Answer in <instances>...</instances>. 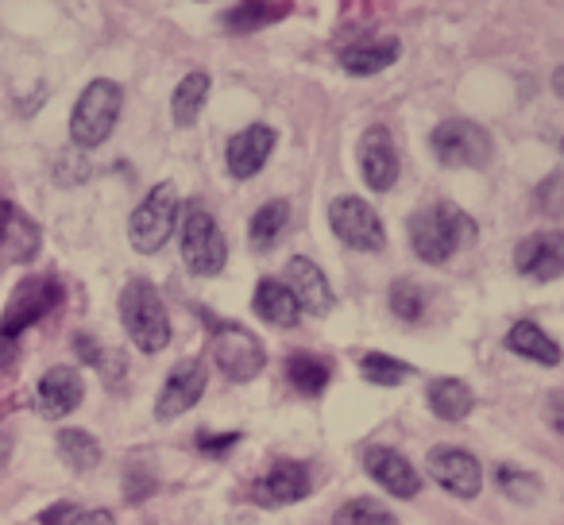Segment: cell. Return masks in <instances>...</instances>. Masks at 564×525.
<instances>
[{
	"label": "cell",
	"instance_id": "6da1fadb",
	"mask_svg": "<svg viewBox=\"0 0 564 525\" xmlns=\"http://www.w3.org/2000/svg\"><path fill=\"white\" fill-rule=\"evenodd\" d=\"M406 232H410V248H414V255L422 259V263H445L464 243L476 240L479 228L460 205L433 201L406 220Z\"/></svg>",
	"mask_w": 564,
	"mask_h": 525
},
{
	"label": "cell",
	"instance_id": "7a4b0ae2",
	"mask_svg": "<svg viewBox=\"0 0 564 525\" xmlns=\"http://www.w3.org/2000/svg\"><path fill=\"white\" fill-rule=\"evenodd\" d=\"M120 321H124L128 337L140 352L155 356L171 344V317H166L163 294L148 278H132L120 291Z\"/></svg>",
	"mask_w": 564,
	"mask_h": 525
},
{
	"label": "cell",
	"instance_id": "3957f363",
	"mask_svg": "<svg viewBox=\"0 0 564 525\" xmlns=\"http://www.w3.org/2000/svg\"><path fill=\"white\" fill-rule=\"evenodd\" d=\"M120 109H124V89L109 78H97L82 89L78 105L70 112V140L78 151H94L101 147L112 135L120 120Z\"/></svg>",
	"mask_w": 564,
	"mask_h": 525
},
{
	"label": "cell",
	"instance_id": "277c9868",
	"mask_svg": "<svg viewBox=\"0 0 564 525\" xmlns=\"http://www.w3.org/2000/svg\"><path fill=\"white\" fill-rule=\"evenodd\" d=\"M63 306V283L55 275H32L12 291L4 317H0V356L17 348V340L24 337L32 325H40L47 314Z\"/></svg>",
	"mask_w": 564,
	"mask_h": 525
},
{
	"label": "cell",
	"instance_id": "5b68a950",
	"mask_svg": "<svg viewBox=\"0 0 564 525\" xmlns=\"http://www.w3.org/2000/svg\"><path fill=\"white\" fill-rule=\"evenodd\" d=\"M182 259H186L189 275L213 278L225 271L228 263V243L220 236V225L213 220V212L202 201H186L182 209Z\"/></svg>",
	"mask_w": 564,
	"mask_h": 525
},
{
	"label": "cell",
	"instance_id": "8992f818",
	"mask_svg": "<svg viewBox=\"0 0 564 525\" xmlns=\"http://www.w3.org/2000/svg\"><path fill=\"white\" fill-rule=\"evenodd\" d=\"M178 189L171 182H159L151 186V194L135 205L132 220H128V240L140 255H155V251L166 248V240L174 236V225H178Z\"/></svg>",
	"mask_w": 564,
	"mask_h": 525
},
{
	"label": "cell",
	"instance_id": "52a82bcc",
	"mask_svg": "<svg viewBox=\"0 0 564 525\" xmlns=\"http://www.w3.org/2000/svg\"><path fill=\"white\" fill-rule=\"evenodd\" d=\"M430 147L445 166H471V171H479V166L491 163L495 143L484 124L453 117V120H441V124L433 128Z\"/></svg>",
	"mask_w": 564,
	"mask_h": 525
},
{
	"label": "cell",
	"instance_id": "ba28073f",
	"mask_svg": "<svg viewBox=\"0 0 564 525\" xmlns=\"http://www.w3.org/2000/svg\"><path fill=\"white\" fill-rule=\"evenodd\" d=\"M213 360L228 383H251L267 368V352L259 337L243 325H217L213 332Z\"/></svg>",
	"mask_w": 564,
	"mask_h": 525
},
{
	"label": "cell",
	"instance_id": "9c48e42d",
	"mask_svg": "<svg viewBox=\"0 0 564 525\" xmlns=\"http://www.w3.org/2000/svg\"><path fill=\"white\" fill-rule=\"evenodd\" d=\"M329 228L352 251H383L387 243L383 220H379V212L364 197H337L329 205Z\"/></svg>",
	"mask_w": 564,
	"mask_h": 525
},
{
	"label": "cell",
	"instance_id": "30bf717a",
	"mask_svg": "<svg viewBox=\"0 0 564 525\" xmlns=\"http://www.w3.org/2000/svg\"><path fill=\"white\" fill-rule=\"evenodd\" d=\"M425 471L433 475V483L441 491H448L453 499H476L484 491V468L471 452L453 445H437L425 456Z\"/></svg>",
	"mask_w": 564,
	"mask_h": 525
},
{
	"label": "cell",
	"instance_id": "8fae6325",
	"mask_svg": "<svg viewBox=\"0 0 564 525\" xmlns=\"http://www.w3.org/2000/svg\"><path fill=\"white\" fill-rule=\"evenodd\" d=\"M514 267L530 283H553L564 275V232L549 228V232L525 236L514 248Z\"/></svg>",
	"mask_w": 564,
	"mask_h": 525
},
{
	"label": "cell",
	"instance_id": "7c38bea8",
	"mask_svg": "<svg viewBox=\"0 0 564 525\" xmlns=\"http://www.w3.org/2000/svg\"><path fill=\"white\" fill-rule=\"evenodd\" d=\"M205 383H209V371H205L202 360H182L178 368L166 375L163 391L155 398V417L159 422H174L186 409H194L205 394Z\"/></svg>",
	"mask_w": 564,
	"mask_h": 525
},
{
	"label": "cell",
	"instance_id": "4fadbf2b",
	"mask_svg": "<svg viewBox=\"0 0 564 525\" xmlns=\"http://www.w3.org/2000/svg\"><path fill=\"white\" fill-rule=\"evenodd\" d=\"M356 158H360V174H364V182H368V189H376V194L394 189V182H399V151H394V140L387 128L371 124L368 132L360 135Z\"/></svg>",
	"mask_w": 564,
	"mask_h": 525
},
{
	"label": "cell",
	"instance_id": "5bb4252c",
	"mask_svg": "<svg viewBox=\"0 0 564 525\" xmlns=\"http://www.w3.org/2000/svg\"><path fill=\"white\" fill-rule=\"evenodd\" d=\"M314 491L310 483V468L299 460H279L271 463L267 475H259L251 483V502L259 506H291V502H302L306 494Z\"/></svg>",
	"mask_w": 564,
	"mask_h": 525
},
{
	"label": "cell",
	"instance_id": "9a60e30c",
	"mask_svg": "<svg viewBox=\"0 0 564 525\" xmlns=\"http://www.w3.org/2000/svg\"><path fill=\"white\" fill-rule=\"evenodd\" d=\"M274 143H279V135H274V128H267V124H248L243 132H236L225 147L228 174H232L236 182L256 178V174L267 166V158H271Z\"/></svg>",
	"mask_w": 564,
	"mask_h": 525
},
{
	"label": "cell",
	"instance_id": "2e32d148",
	"mask_svg": "<svg viewBox=\"0 0 564 525\" xmlns=\"http://www.w3.org/2000/svg\"><path fill=\"white\" fill-rule=\"evenodd\" d=\"M82 394H86L82 375L74 368H66V363H58V368L43 371L40 386H35V406H40L43 417L58 422V417L74 414L82 406Z\"/></svg>",
	"mask_w": 564,
	"mask_h": 525
},
{
	"label": "cell",
	"instance_id": "e0dca14e",
	"mask_svg": "<svg viewBox=\"0 0 564 525\" xmlns=\"http://www.w3.org/2000/svg\"><path fill=\"white\" fill-rule=\"evenodd\" d=\"M364 471L394 499H414L422 491V475L414 471V463L402 452H394V448H368L364 452Z\"/></svg>",
	"mask_w": 564,
	"mask_h": 525
},
{
	"label": "cell",
	"instance_id": "ac0fdd59",
	"mask_svg": "<svg viewBox=\"0 0 564 525\" xmlns=\"http://www.w3.org/2000/svg\"><path fill=\"white\" fill-rule=\"evenodd\" d=\"M286 286H291V294L299 298L302 314L325 317L333 309V286H329V278L322 275V267H317L314 259L294 255L291 263H286Z\"/></svg>",
	"mask_w": 564,
	"mask_h": 525
},
{
	"label": "cell",
	"instance_id": "d6986e66",
	"mask_svg": "<svg viewBox=\"0 0 564 525\" xmlns=\"http://www.w3.org/2000/svg\"><path fill=\"white\" fill-rule=\"evenodd\" d=\"M40 251V225L0 197V255L12 263H28Z\"/></svg>",
	"mask_w": 564,
	"mask_h": 525
},
{
	"label": "cell",
	"instance_id": "ffe728a7",
	"mask_svg": "<svg viewBox=\"0 0 564 525\" xmlns=\"http://www.w3.org/2000/svg\"><path fill=\"white\" fill-rule=\"evenodd\" d=\"M251 309L259 314V321L274 325V329H294L302 321V306L291 294V286L282 278H259L256 294H251Z\"/></svg>",
	"mask_w": 564,
	"mask_h": 525
},
{
	"label": "cell",
	"instance_id": "44dd1931",
	"mask_svg": "<svg viewBox=\"0 0 564 525\" xmlns=\"http://www.w3.org/2000/svg\"><path fill=\"white\" fill-rule=\"evenodd\" d=\"M402 55L399 40H376V43H360V47H348L340 55V70L352 74V78H371V74H383L387 66H394Z\"/></svg>",
	"mask_w": 564,
	"mask_h": 525
},
{
	"label": "cell",
	"instance_id": "7402d4cb",
	"mask_svg": "<svg viewBox=\"0 0 564 525\" xmlns=\"http://www.w3.org/2000/svg\"><path fill=\"white\" fill-rule=\"evenodd\" d=\"M425 402L430 409L441 417V422H464V417L476 409V394L464 379H433L430 391H425Z\"/></svg>",
	"mask_w": 564,
	"mask_h": 525
},
{
	"label": "cell",
	"instance_id": "603a6c76",
	"mask_svg": "<svg viewBox=\"0 0 564 525\" xmlns=\"http://www.w3.org/2000/svg\"><path fill=\"white\" fill-rule=\"evenodd\" d=\"M507 348L514 356H522V360L541 363V368H556V363H561V344L533 321H518L514 329L507 332Z\"/></svg>",
	"mask_w": 564,
	"mask_h": 525
},
{
	"label": "cell",
	"instance_id": "cb8c5ba5",
	"mask_svg": "<svg viewBox=\"0 0 564 525\" xmlns=\"http://www.w3.org/2000/svg\"><path fill=\"white\" fill-rule=\"evenodd\" d=\"M291 225V201H282V197H271L267 205H259V212L251 217L248 225V240L256 251H271L279 243V236L286 232Z\"/></svg>",
	"mask_w": 564,
	"mask_h": 525
},
{
	"label": "cell",
	"instance_id": "d4e9b609",
	"mask_svg": "<svg viewBox=\"0 0 564 525\" xmlns=\"http://www.w3.org/2000/svg\"><path fill=\"white\" fill-rule=\"evenodd\" d=\"M205 101H209V74L194 70L174 86V97H171V117L178 128H189L197 117H202Z\"/></svg>",
	"mask_w": 564,
	"mask_h": 525
},
{
	"label": "cell",
	"instance_id": "484cf974",
	"mask_svg": "<svg viewBox=\"0 0 564 525\" xmlns=\"http://www.w3.org/2000/svg\"><path fill=\"white\" fill-rule=\"evenodd\" d=\"M329 375H333L329 363L314 352H294L291 360H286V379H291L294 391L306 394V398H317V394L329 386Z\"/></svg>",
	"mask_w": 564,
	"mask_h": 525
},
{
	"label": "cell",
	"instance_id": "4316f807",
	"mask_svg": "<svg viewBox=\"0 0 564 525\" xmlns=\"http://www.w3.org/2000/svg\"><path fill=\"white\" fill-rule=\"evenodd\" d=\"M58 456L66 460V468L94 471L101 463V440L89 437L86 429H63L58 433Z\"/></svg>",
	"mask_w": 564,
	"mask_h": 525
},
{
	"label": "cell",
	"instance_id": "83f0119b",
	"mask_svg": "<svg viewBox=\"0 0 564 525\" xmlns=\"http://www.w3.org/2000/svg\"><path fill=\"white\" fill-rule=\"evenodd\" d=\"M360 375L368 379L371 386H383V391H391V386L406 383V379L414 375V368H410L406 360H394V356L368 352V356L360 360Z\"/></svg>",
	"mask_w": 564,
	"mask_h": 525
},
{
	"label": "cell",
	"instance_id": "f1b7e54d",
	"mask_svg": "<svg viewBox=\"0 0 564 525\" xmlns=\"http://www.w3.org/2000/svg\"><path fill=\"white\" fill-rule=\"evenodd\" d=\"M333 525H399V517L379 499H348L345 506L333 514Z\"/></svg>",
	"mask_w": 564,
	"mask_h": 525
},
{
	"label": "cell",
	"instance_id": "f546056e",
	"mask_svg": "<svg viewBox=\"0 0 564 525\" xmlns=\"http://www.w3.org/2000/svg\"><path fill=\"white\" fill-rule=\"evenodd\" d=\"M286 4H236V9L225 12V28L228 32H251V28L274 24V20L286 17Z\"/></svg>",
	"mask_w": 564,
	"mask_h": 525
},
{
	"label": "cell",
	"instance_id": "4dcf8cb0",
	"mask_svg": "<svg viewBox=\"0 0 564 525\" xmlns=\"http://www.w3.org/2000/svg\"><path fill=\"white\" fill-rule=\"evenodd\" d=\"M40 525H117L109 510H86L74 502H55L40 514Z\"/></svg>",
	"mask_w": 564,
	"mask_h": 525
},
{
	"label": "cell",
	"instance_id": "1f68e13d",
	"mask_svg": "<svg viewBox=\"0 0 564 525\" xmlns=\"http://www.w3.org/2000/svg\"><path fill=\"white\" fill-rule=\"evenodd\" d=\"M495 483H499V491L507 494V499H514V502H533V499H538V491H541L538 475L514 468V463H499V468H495Z\"/></svg>",
	"mask_w": 564,
	"mask_h": 525
},
{
	"label": "cell",
	"instance_id": "d6a6232c",
	"mask_svg": "<svg viewBox=\"0 0 564 525\" xmlns=\"http://www.w3.org/2000/svg\"><path fill=\"white\" fill-rule=\"evenodd\" d=\"M391 314L399 317V321L414 325L417 317L425 314V291L422 286L410 283V278H399V283L391 286Z\"/></svg>",
	"mask_w": 564,
	"mask_h": 525
},
{
	"label": "cell",
	"instance_id": "836d02e7",
	"mask_svg": "<svg viewBox=\"0 0 564 525\" xmlns=\"http://www.w3.org/2000/svg\"><path fill=\"white\" fill-rule=\"evenodd\" d=\"M533 197H538V209L545 212V217H564V178L561 174H549Z\"/></svg>",
	"mask_w": 564,
	"mask_h": 525
},
{
	"label": "cell",
	"instance_id": "e575fe53",
	"mask_svg": "<svg viewBox=\"0 0 564 525\" xmlns=\"http://www.w3.org/2000/svg\"><path fill=\"white\" fill-rule=\"evenodd\" d=\"M55 178L63 182V186H78V182H86V178H89L86 155H82V151H66V155H58Z\"/></svg>",
	"mask_w": 564,
	"mask_h": 525
},
{
	"label": "cell",
	"instance_id": "d590c367",
	"mask_svg": "<svg viewBox=\"0 0 564 525\" xmlns=\"http://www.w3.org/2000/svg\"><path fill=\"white\" fill-rule=\"evenodd\" d=\"M240 445V433H197V452L205 456H228Z\"/></svg>",
	"mask_w": 564,
	"mask_h": 525
},
{
	"label": "cell",
	"instance_id": "8d00e7d4",
	"mask_svg": "<svg viewBox=\"0 0 564 525\" xmlns=\"http://www.w3.org/2000/svg\"><path fill=\"white\" fill-rule=\"evenodd\" d=\"M151 491H155V475H148V471H132V468H128L124 499H128V502H140V499H148Z\"/></svg>",
	"mask_w": 564,
	"mask_h": 525
},
{
	"label": "cell",
	"instance_id": "74e56055",
	"mask_svg": "<svg viewBox=\"0 0 564 525\" xmlns=\"http://www.w3.org/2000/svg\"><path fill=\"white\" fill-rule=\"evenodd\" d=\"M545 422L553 425V433H561L564 437V391H553L545 402Z\"/></svg>",
	"mask_w": 564,
	"mask_h": 525
},
{
	"label": "cell",
	"instance_id": "f35d334b",
	"mask_svg": "<svg viewBox=\"0 0 564 525\" xmlns=\"http://www.w3.org/2000/svg\"><path fill=\"white\" fill-rule=\"evenodd\" d=\"M74 352H78L86 363H94V368H101V360H105V348L89 337H74Z\"/></svg>",
	"mask_w": 564,
	"mask_h": 525
},
{
	"label": "cell",
	"instance_id": "ab89813d",
	"mask_svg": "<svg viewBox=\"0 0 564 525\" xmlns=\"http://www.w3.org/2000/svg\"><path fill=\"white\" fill-rule=\"evenodd\" d=\"M553 94L564 97V66H556V74H553Z\"/></svg>",
	"mask_w": 564,
	"mask_h": 525
},
{
	"label": "cell",
	"instance_id": "60d3db41",
	"mask_svg": "<svg viewBox=\"0 0 564 525\" xmlns=\"http://www.w3.org/2000/svg\"><path fill=\"white\" fill-rule=\"evenodd\" d=\"M561 151H564V140H561Z\"/></svg>",
	"mask_w": 564,
	"mask_h": 525
}]
</instances>
